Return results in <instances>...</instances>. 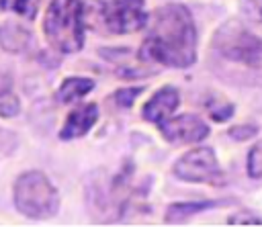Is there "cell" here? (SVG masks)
Listing matches in <instances>:
<instances>
[{"instance_id": "obj_7", "label": "cell", "mask_w": 262, "mask_h": 227, "mask_svg": "<svg viewBox=\"0 0 262 227\" xmlns=\"http://www.w3.org/2000/svg\"><path fill=\"white\" fill-rule=\"evenodd\" d=\"M158 129L162 137L174 145L184 143H196L203 141L209 135V125L199 119L196 115H180V117H168L158 123Z\"/></svg>"}, {"instance_id": "obj_19", "label": "cell", "mask_w": 262, "mask_h": 227, "mask_svg": "<svg viewBox=\"0 0 262 227\" xmlns=\"http://www.w3.org/2000/svg\"><path fill=\"white\" fill-rule=\"evenodd\" d=\"M227 225H262V219H260L258 215H254V213L244 211V213L231 215V217L227 219Z\"/></svg>"}, {"instance_id": "obj_5", "label": "cell", "mask_w": 262, "mask_h": 227, "mask_svg": "<svg viewBox=\"0 0 262 227\" xmlns=\"http://www.w3.org/2000/svg\"><path fill=\"white\" fill-rule=\"evenodd\" d=\"M172 174L178 180L192 184L221 186L225 182V174L211 147H196L180 155L172 166Z\"/></svg>"}, {"instance_id": "obj_9", "label": "cell", "mask_w": 262, "mask_h": 227, "mask_svg": "<svg viewBox=\"0 0 262 227\" xmlns=\"http://www.w3.org/2000/svg\"><path fill=\"white\" fill-rule=\"evenodd\" d=\"M96 121H98V106L94 102L80 104L68 115L66 123H63V127L59 131V139L61 141H70V139L84 137L94 127Z\"/></svg>"}, {"instance_id": "obj_17", "label": "cell", "mask_w": 262, "mask_h": 227, "mask_svg": "<svg viewBox=\"0 0 262 227\" xmlns=\"http://www.w3.org/2000/svg\"><path fill=\"white\" fill-rule=\"evenodd\" d=\"M256 133H258V125H254V123H248V125H235V127H231V129L227 131V135H229L231 139H235V141L252 139V137H256Z\"/></svg>"}, {"instance_id": "obj_16", "label": "cell", "mask_w": 262, "mask_h": 227, "mask_svg": "<svg viewBox=\"0 0 262 227\" xmlns=\"http://www.w3.org/2000/svg\"><path fill=\"white\" fill-rule=\"evenodd\" d=\"M39 4H41V0H14L12 2V8H14L16 14L25 16L27 20H35L37 10H39Z\"/></svg>"}, {"instance_id": "obj_2", "label": "cell", "mask_w": 262, "mask_h": 227, "mask_svg": "<svg viewBox=\"0 0 262 227\" xmlns=\"http://www.w3.org/2000/svg\"><path fill=\"white\" fill-rule=\"evenodd\" d=\"M45 39L59 53H76L84 47L82 0H51L43 18Z\"/></svg>"}, {"instance_id": "obj_8", "label": "cell", "mask_w": 262, "mask_h": 227, "mask_svg": "<svg viewBox=\"0 0 262 227\" xmlns=\"http://www.w3.org/2000/svg\"><path fill=\"white\" fill-rule=\"evenodd\" d=\"M180 104V92L174 88V86H164L160 88L145 104H143V110H141V117L149 123H160L168 117L174 115V110L178 108Z\"/></svg>"}, {"instance_id": "obj_3", "label": "cell", "mask_w": 262, "mask_h": 227, "mask_svg": "<svg viewBox=\"0 0 262 227\" xmlns=\"http://www.w3.org/2000/svg\"><path fill=\"white\" fill-rule=\"evenodd\" d=\"M14 207L29 219H49L59 209V194L43 172L29 170L14 182Z\"/></svg>"}, {"instance_id": "obj_15", "label": "cell", "mask_w": 262, "mask_h": 227, "mask_svg": "<svg viewBox=\"0 0 262 227\" xmlns=\"http://www.w3.org/2000/svg\"><path fill=\"white\" fill-rule=\"evenodd\" d=\"M143 92V86H129V88H119L117 92H115V102L121 106V108H129L133 102H135V98L139 96Z\"/></svg>"}, {"instance_id": "obj_12", "label": "cell", "mask_w": 262, "mask_h": 227, "mask_svg": "<svg viewBox=\"0 0 262 227\" xmlns=\"http://www.w3.org/2000/svg\"><path fill=\"white\" fill-rule=\"evenodd\" d=\"M94 88V80L90 78H80V76H72V78H66L61 82V86L57 88V102L61 104H72L80 98H84L86 94H90Z\"/></svg>"}, {"instance_id": "obj_13", "label": "cell", "mask_w": 262, "mask_h": 227, "mask_svg": "<svg viewBox=\"0 0 262 227\" xmlns=\"http://www.w3.org/2000/svg\"><path fill=\"white\" fill-rule=\"evenodd\" d=\"M20 110V100L12 90H0V117L12 119Z\"/></svg>"}, {"instance_id": "obj_10", "label": "cell", "mask_w": 262, "mask_h": 227, "mask_svg": "<svg viewBox=\"0 0 262 227\" xmlns=\"http://www.w3.org/2000/svg\"><path fill=\"white\" fill-rule=\"evenodd\" d=\"M229 200H188V202H172L166 209V217L164 221L174 225V223H182L186 219H190L196 213L203 211H211V209H219L223 205H227Z\"/></svg>"}, {"instance_id": "obj_4", "label": "cell", "mask_w": 262, "mask_h": 227, "mask_svg": "<svg viewBox=\"0 0 262 227\" xmlns=\"http://www.w3.org/2000/svg\"><path fill=\"white\" fill-rule=\"evenodd\" d=\"M213 47L229 61L250 67L262 63V39L239 20H225L213 35Z\"/></svg>"}, {"instance_id": "obj_20", "label": "cell", "mask_w": 262, "mask_h": 227, "mask_svg": "<svg viewBox=\"0 0 262 227\" xmlns=\"http://www.w3.org/2000/svg\"><path fill=\"white\" fill-rule=\"evenodd\" d=\"M117 76L119 78H135V76H145V72H141V70H119Z\"/></svg>"}, {"instance_id": "obj_14", "label": "cell", "mask_w": 262, "mask_h": 227, "mask_svg": "<svg viewBox=\"0 0 262 227\" xmlns=\"http://www.w3.org/2000/svg\"><path fill=\"white\" fill-rule=\"evenodd\" d=\"M246 170H248V176L258 180L262 178V139L256 141L252 145V149L248 151V162H246Z\"/></svg>"}, {"instance_id": "obj_1", "label": "cell", "mask_w": 262, "mask_h": 227, "mask_svg": "<svg viewBox=\"0 0 262 227\" xmlns=\"http://www.w3.org/2000/svg\"><path fill=\"white\" fill-rule=\"evenodd\" d=\"M137 57L166 67H190L196 61V27L190 10L184 4L156 8Z\"/></svg>"}, {"instance_id": "obj_6", "label": "cell", "mask_w": 262, "mask_h": 227, "mask_svg": "<svg viewBox=\"0 0 262 227\" xmlns=\"http://www.w3.org/2000/svg\"><path fill=\"white\" fill-rule=\"evenodd\" d=\"M100 20L106 31L115 35L137 33L147 27L145 0H100Z\"/></svg>"}, {"instance_id": "obj_21", "label": "cell", "mask_w": 262, "mask_h": 227, "mask_svg": "<svg viewBox=\"0 0 262 227\" xmlns=\"http://www.w3.org/2000/svg\"><path fill=\"white\" fill-rule=\"evenodd\" d=\"M252 4H254V8H256V12H258V16L262 18V0H252Z\"/></svg>"}, {"instance_id": "obj_11", "label": "cell", "mask_w": 262, "mask_h": 227, "mask_svg": "<svg viewBox=\"0 0 262 227\" xmlns=\"http://www.w3.org/2000/svg\"><path fill=\"white\" fill-rule=\"evenodd\" d=\"M31 33L18 22H0V47L8 53H23L31 45Z\"/></svg>"}, {"instance_id": "obj_18", "label": "cell", "mask_w": 262, "mask_h": 227, "mask_svg": "<svg viewBox=\"0 0 262 227\" xmlns=\"http://www.w3.org/2000/svg\"><path fill=\"white\" fill-rule=\"evenodd\" d=\"M231 115H233V104H231V102H221V104L209 106V117H211L215 123H223V121H227Z\"/></svg>"}]
</instances>
